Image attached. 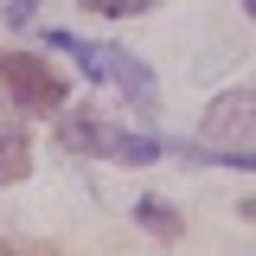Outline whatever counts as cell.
Masks as SVG:
<instances>
[{
	"label": "cell",
	"mask_w": 256,
	"mask_h": 256,
	"mask_svg": "<svg viewBox=\"0 0 256 256\" xmlns=\"http://www.w3.org/2000/svg\"><path fill=\"white\" fill-rule=\"evenodd\" d=\"M250 128H256V96H244V90L218 96V102H212V116H205V134H212V141L250 134Z\"/></svg>",
	"instance_id": "4"
},
{
	"label": "cell",
	"mask_w": 256,
	"mask_h": 256,
	"mask_svg": "<svg viewBox=\"0 0 256 256\" xmlns=\"http://www.w3.org/2000/svg\"><path fill=\"white\" fill-rule=\"evenodd\" d=\"M52 45H58V52H70V58L84 64L90 77L116 84V90H122L134 109H160V90H154V77H148V64H141V58H128V52H116V45H90V38H70V32H52Z\"/></svg>",
	"instance_id": "1"
},
{
	"label": "cell",
	"mask_w": 256,
	"mask_h": 256,
	"mask_svg": "<svg viewBox=\"0 0 256 256\" xmlns=\"http://www.w3.org/2000/svg\"><path fill=\"white\" fill-rule=\"evenodd\" d=\"M26 13H32V0H13V6H6V20H13V26H26Z\"/></svg>",
	"instance_id": "8"
},
{
	"label": "cell",
	"mask_w": 256,
	"mask_h": 256,
	"mask_svg": "<svg viewBox=\"0 0 256 256\" xmlns=\"http://www.w3.org/2000/svg\"><path fill=\"white\" fill-rule=\"evenodd\" d=\"M0 256H20V250H6V244H0Z\"/></svg>",
	"instance_id": "11"
},
{
	"label": "cell",
	"mask_w": 256,
	"mask_h": 256,
	"mask_svg": "<svg viewBox=\"0 0 256 256\" xmlns=\"http://www.w3.org/2000/svg\"><path fill=\"white\" fill-rule=\"evenodd\" d=\"M244 6H250V20H256V0H244Z\"/></svg>",
	"instance_id": "10"
},
{
	"label": "cell",
	"mask_w": 256,
	"mask_h": 256,
	"mask_svg": "<svg viewBox=\"0 0 256 256\" xmlns=\"http://www.w3.org/2000/svg\"><path fill=\"white\" fill-rule=\"evenodd\" d=\"M0 84L13 90L20 109H58L64 102V77L38 58V52H6V58H0Z\"/></svg>",
	"instance_id": "3"
},
{
	"label": "cell",
	"mask_w": 256,
	"mask_h": 256,
	"mask_svg": "<svg viewBox=\"0 0 256 256\" xmlns=\"http://www.w3.org/2000/svg\"><path fill=\"white\" fill-rule=\"evenodd\" d=\"M134 218L148 224L154 237H180V218L166 212V198H141V205H134Z\"/></svg>",
	"instance_id": "6"
},
{
	"label": "cell",
	"mask_w": 256,
	"mask_h": 256,
	"mask_svg": "<svg viewBox=\"0 0 256 256\" xmlns=\"http://www.w3.org/2000/svg\"><path fill=\"white\" fill-rule=\"evenodd\" d=\"M26 166H32V141L26 134H0V186L26 180Z\"/></svg>",
	"instance_id": "5"
},
{
	"label": "cell",
	"mask_w": 256,
	"mask_h": 256,
	"mask_svg": "<svg viewBox=\"0 0 256 256\" xmlns=\"http://www.w3.org/2000/svg\"><path fill=\"white\" fill-rule=\"evenodd\" d=\"M77 6H90V13H102V20H122V13H141L148 0H77Z\"/></svg>",
	"instance_id": "7"
},
{
	"label": "cell",
	"mask_w": 256,
	"mask_h": 256,
	"mask_svg": "<svg viewBox=\"0 0 256 256\" xmlns=\"http://www.w3.org/2000/svg\"><path fill=\"white\" fill-rule=\"evenodd\" d=\"M237 212H244V218H250V224H256V198H244V205H237Z\"/></svg>",
	"instance_id": "9"
},
{
	"label": "cell",
	"mask_w": 256,
	"mask_h": 256,
	"mask_svg": "<svg viewBox=\"0 0 256 256\" xmlns=\"http://www.w3.org/2000/svg\"><path fill=\"white\" fill-rule=\"evenodd\" d=\"M64 148H77V154H102V160H122V166H154L166 148H160L154 134H122V128H102L96 116H77V122L58 128Z\"/></svg>",
	"instance_id": "2"
}]
</instances>
